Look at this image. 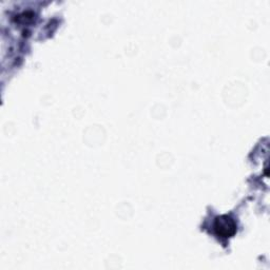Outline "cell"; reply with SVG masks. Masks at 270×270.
<instances>
[{"label": "cell", "mask_w": 270, "mask_h": 270, "mask_svg": "<svg viewBox=\"0 0 270 270\" xmlns=\"http://www.w3.org/2000/svg\"><path fill=\"white\" fill-rule=\"evenodd\" d=\"M214 227L215 230L218 231V234L223 236H230L235 230V225L233 221L228 217H222L218 219Z\"/></svg>", "instance_id": "obj_1"}]
</instances>
